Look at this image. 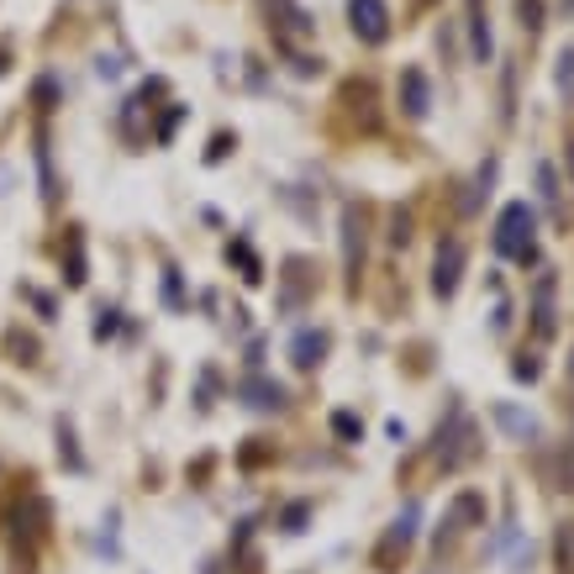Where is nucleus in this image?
Returning a JSON list of instances; mask_svg holds the SVG:
<instances>
[{
  "label": "nucleus",
  "instance_id": "obj_1",
  "mask_svg": "<svg viewBox=\"0 0 574 574\" xmlns=\"http://www.w3.org/2000/svg\"><path fill=\"white\" fill-rule=\"evenodd\" d=\"M495 254L512 258V264H533L537 258V211L527 200H512L495 217Z\"/></svg>",
  "mask_w": 574,
  "mask_h": 574
},
{
  "label": "nucleus",
  "instance_id": "obj_2",
  "mask_svg": "<svg viewBox=\"0 0 574 574\" xmlns=\"http://www.w3.org/2000/svg\"><path fill=\"white\" fill-rule=\"evenodd\" d=\"M348 27H354L358 42L379 48V42L390 38V6L385 0H348Z\"/></svg>",
  "mask_w": 574,
  "mask_h": 574
},
{
  "label": "nucleus",
  "instance_id": "obj_3",
  "mask_svg": "<svg viewBox=\"0 0 574 574\" xmlns=\"http://www.w3.org/2000/svg\"><path fill=\"white\" fill-rule=\"evenodd\" d=\"M458 279H464V243H443L433 258V296L448 300L458 290Z\"/></svg>",
  "mask_w": 574,
  "mask_h": 574
},
{
  "label": "nucleus",
  "instance_id": "obj_4",
  "mask_svg": "<svg viewBox=\"0 0 574 574\" xmlns=\"http://www.w3.org/2000/svg\"><path fill=\"white\" fill-rule=\"evenodd\" d=\"M400 111L412 121H427V111H433V85L422 69H400Z\"/></svg>",
  "mask_w": 574,
  "mask_h": 574
},
{
  "label": "nucleus",
  "instance_id": "obj_5",
  "mask_svg": "<svg viewBox=\"0 0 574 574\" xmlns=\"http://www.w3.org/2000/svg\"><path fill=\"white\" fill-rule=\"evenodd\" d=\"M358 264H364V221L348 206L343 211V269H348V285H358Z\"/></svg>",
  "mask_w": 574,
  "mask_h": 574
},
{
  "label": "nucleus",
  "instance_id": "obj_6",
  "mask_svg": "<svg viewBox=\"0 0 574 574\" xmlns=\"http://www.w3.org/2000/svg\"><path fill=\"white\" fill-rule=\"evenodd\" d=\"M243 396H248V406H258V412H279L285 406V385H275V379H243Z\"/></svg>",
  "mask_w": 574,
  "mask_h": 574
},
{
  "label": "nucleus",
  "instance_id": "obj_7",
  "mask_svg": "<svg viewBox=\"0 0 574 574\" xmlns=\"http://www.w3.org/2000/svg\"><path fill=\"white\" fill-rule=\"evenodd\" d=\"M416 516H422V512H416V506H406V516H400V522H396V527H390V537H385V548H379V564H390V554H396V548H400V554H406V548H412V533H416Z\"/></svg>",
  "mask_w": 574,
  "mask_h": 574
},
{
  "label": "nucleus",
  "instance_id": "obj_8",
  "mask_svg": "<svg viewBox=\"0 0 574 574\" xmlns=\"http://www.w3.org/2000/svg\"><path fill=\"white\" fill-rule=\"evenodd\" d=\"M533 317H537V337H554V275H543V279H537Z\"/></svg>",
  "mask_w": 574,
  "mask_h": 574
},
{
  "label": "nucleus",
  "instance_id": "obj_9",
  "mask_svg": "<svg viewBox=\"0 0 574 574\" xmlns=\"http://www.w3.org/2000/svg\"><path fill=\"white\" fill-rule=\"evenodd\" d=\"M469 42H475V59H491V17H485V0H469Z\"/></svg>",
  "mask_w": 574,
  "mask_h": 574
},
{
  "label": "nucleus",
  "instance_id": "obj_10",
  "mask_svg": "<svg viewBox=\"0 0 574 574\" xmlns=\"http://www.w3.org/2000/svg\"><path fill=\"white\" fill-rule=\"evenodd\" d=\"M290 354H296V369H317L321 354H327V337H321V333H300Z\"/></svg>",
  "mask_w": 574,
  "mask_h": 574
},
{
  "label": "nucleus",
  "instance_id": "obj_11",
  "mask_svg": "<svg viewBox=\"0 0 574 574\" xmlns=\"http://www.w3.org/2000/svg\"><path fill=\"white\" fill-rule=\"evenodd\" d=\"M554 554H558V574H574V522H564V527H558Z\"/></svg>",
  "mask_w": 574,
  "mask_h": 574
},
{
  "label": "nucleus",
  "instance_id": "obj_12",
  "mask_svg": "<svg viewBox=\"0 0 574 574\" xmlns=\"http://www.w3.org/2000/svg\"><path fill=\"white\" fill-rule=\"evenodd\" d=\"M333 433H337V437H348V443H358V437H364V427H358V416L337 412V416H333Z\"/></svg>",
  "mask_w": 574,
  "mask_h": 574
},
{
  "label": "nucleus",
  "instance_id": "obj_13",
  "mask_svg": "<svg viewBox=\"0 0 574 574\" xmlns=\"http://www.w3.org/2000/svg\"><path fill=\"white\" fill-rule=\"evenodd\" d=\"M11 354H17V364H38V343H32V337H21V333H11Z\"/></svg>",
  "mask_w": 574,
  "mask_h": 574
},
{
  "label": "nucleus",
  "instance_id": "obj_14",
  "mask_svg": "<svg viewBox=\"0 0 574 574\" xmlns=\"http://www.w3.org/2000/svg\"><path fill=\"white\" fill-rule=\"evenodd\" d=\"M516 11H522V27H543V0H516Z\"/></svg>",
  "mask_w": 574,
  "mask_h": 574
},
{
  "label": "nucleus",
  "instance_id": "obj_15",
  "mask_svg": "<svg viewBox=\"0 0 574 574\" xmlns=\"http://www.w3.org/2000/svg\"><path fill=\"white\" fill-rule=\"evenodd\" d=\"M537 185H543V200H558V179H554V164H537Z\"/></svg>",
  "mask_w": 574,
  "mask_h": 574
},
{
  "label": "nucleus",
  "instance_id": "obj_16",
  "mask_svg": "<svg viewBox=\"0 0 574 574\" xmlns=\"http://www.w3.org/2000/svg\"><path fill=\"white\" fill-rule=\"evenodd\" d=\"M512 375H516V379H537V375H543V364H537L533 354H522V358L512 364Z\"/></svg>",
  "mask_w": 574,
  "mask_h": 574
},
{
  "label": "nucleus",
  "instance_id": "obj_17",
  "mask_svg": "<svg viewBox=\"0 0 574 574\" xmlns=\"http://www.w3.org/2000/svg\"><path fill=\"white\" fill-rule=\"evenodd\" d=\"M558 90H574V53L558 59Z\"/></svg>",
  "mask_w": 574,
  "mask_h": 574
},
{
  "label": "nucleus",
  "instance_id": "obj_18",
  "mask_svg": "<svg viewBox=\"0 0 574 574\" xmlns=\"http://www.w3.org/2000/svg\"><path fill=\"white\" fill-rule=\"evenodd\" d=\"M300 522H306V506H290L285 512V533H300Z\"/></svg>",
  "mask_w": 574,
  "mask_h": 574
},
{
  "label": "nucleus",
  "instance_id": "obj_19",
  "mask_svg": "<svg viewBox=\"0 0 574 574\" xmlns=\"http://www.w3.org/2000/svg\"><path fill=\"white\" fill-rule=\"evenodd\" d=\"M570 164H574V142H570Z\"/></svg>",
  "mask_w": 574,
  "mask_h": 574
},
{
  "label": "nucleus",
  "instance_id": "obj_20",
  "mask_svg": "<svg viewBox=\"0 0 574 574\" xmlns=\"http://www.w3.org/2000/svg\"><path fill=\"white\" fill-rule=\"evenodd\" d=\"M0 69H6V53H0Z\"/></svg>",
  "mask_w": 574,
  "mask_h": 574
}]
</instances>
